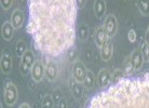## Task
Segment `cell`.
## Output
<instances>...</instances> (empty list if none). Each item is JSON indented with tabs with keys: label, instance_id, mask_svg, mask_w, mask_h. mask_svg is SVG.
<instances>
[{
	"label": "cell",
	"instance_id": "obj_1",
	"mask_svg": "<svg viewBox=\"0 0 149 108\" xmlns=\"http://www.w3.org/2000/svg\"><path fill=\"white\" fill-rule=\"evenodd\" d=\"M77 10L74 0H29L26 30L35 48L51 57H57L72 48Z\"/></svg>",
	"mask_w": 149,
	"mask_h": 108
},
{
	"label": "cell",
	"instance_id": "obj_2",
	"mask_svg": "<svg viewBox=\"0 0 149 108\" xmlns=\"http://www.w3.org/2000/svg\"><path fill=\"white\" fill-rule=\"evenodd\" d=\"M86 108H149V72L111 84L94 95Z\"/></svg>",
	"mask_w": 149,
	"mask_h": 108
},
{
	"label": "cell",
	"instance_id": "obj_3",
	"mask_svg": "<svg viewBox=\"0 0 149 108\" xmlns=\"http://www.w3.org/2000/svg\"><path fill=\"white\" fill-rule=\"evenodd\" d=\"M3 95L4 102L8 106H13L17 102L19 98V91L15 84L10 80H7L3 86Z\"/></svg>",
	"mask_w": 149,
	"mask_h": 108
},
{
	"label": "cell",
	"instance_id": "obj_4",
	"mask_svg": "<svg viewBox=\"0 0 149 108\" xmlns=\"http://www.w3.org/2000/svg\"><path fill=\"white\" fill-rule=\"evenodd\" d=\"M35 63H36V60H35L34 52L31 50H27V52L23 55V57H21L19 72L23 76H27L28 72L31 71V68H33Z\"/></svg>",
	"mask_w": 149,
	"mask_h": 108
},
{
	"label": "cell",
	"instance_id": "obj_5",
	"mask_svg": "<svg viewBox=\"0 0 149 108\" xmlns=\"http://www.w3.org/2000/svg\"><path fill=\"white\" fill-rule=\"evenodd\" d=\"M103 28H104L108 39L115 37L117 31H118V20L116 17V15H106V17L104 20V24H103Z\"/></svg>",
	"mask_w": 149,
	"mask_h": 108
},
{
	"label": "cell",
	"instance_id": "obj_6",
	"mask_svg": "<svg viewBox=\"0 0 149 108\" xmlns=\"http://www.w3.org/2000/svg\"><path fill=\"white\" fill-rule=\"evenodd\" d=\"M45 77L49 81H55L58 77V66L54 60L48 59L45 63Z\"/></svg>",
	"mask_w": 149,
	"mask_h": 108
},
{
	"label": "cell",
	"instance_id": "obj_7",
	"mask_svg": "<svg viewBox=\"0 0 149 108\" xmlns=\"http://www.w3.org/2000/svg\"><path fill=\"white\" fill-rule=\"evenodd\" d=\"M12 68V53L10 49H6L0 59V69L3 74L8 75Z\"/></svg>",
	"mask_w": 149,
	"mask_h": 108
},
{
	"label": "cell",
	"instance_id": "obj_8",
	"mask_svg": "<svg viewBox=\"0 0 149 108\" xmlns=\"http://www.w3.org/2000/svg\"><path fill=\"white\" fill-rule=\"evenodd\" d=\"M31 78L35 82H40L45 76V66L42 61H36L30 71Z\"/></svg>",
	"mask_w": 149,
	"mask_h": 108
},
{
	"label": "cell",
	"instance_id": "obj_9",
	"mask_svg": "<svg viewBox=\"0 0 149 108\" xmlns=\"http://www.w3.org/2000/svg\"><path fill=\"white\" fill-rule=\"evenodd\" d=\"M86 71L88 70L86 68V65L82 63L81 61L76 62L72 66V79L79 83H82L86 75Z\"/></svg>",
	"mask_w": 149,
	"mask_h": 108
},
{
	"label": "cell",
	"instance_id": "obj_10",
	"mask_svg": "<svg viewBox=\"0 0 149 108\" xmlns=\"http://www.w3.org/2000/svg\"><path fill=\"white\" fill-rule=\"evenodd\" d=\"M131 64H132V67L134 71H139L143 67V64H144V55L141 49H135L134 51L132 52V54L130 55Z\"/></svg>",
	"mask_w": 149,
	"mask_h": 108
},
{
	"label": "cell",
	"instance_id": "obj_11",
	"mask_svg": "<svg viewBox=\"0 0 149 108\" xmlns=\"http://www.w3.org/2000/svg\"><path fill=\"white\" fill-rule=\"evenodd\" d=\"M96 82L100 88H105L107 89L109 86H111L112 82V75L109 72V70L107 69H102L100 71V74L97 76Z\"/></svg>",
	"mask_w": 149,
	"mask_h": 108
},
{
	"label": "cell",
	"instance_id": "obj_12",
	"mask_svg": "<svg viewBox=\"0 0 149 108\" xmlns=\"http://www.w3.org/2000/svg\"><path fill=\"white\" fill-rule=\"evenodd\" d=\"M24 20H25L24 12L21 9H15L11 15V21L10 22H11V24L13 25L15 29H19L24 24Z\"/></svg>",
	"mask_w": 149,
	"mask_h": 108
},
{
	"label": "cell",
	"instance_id": "obj_13",
	"mask_svg": "<svg viewBox=\"0 0 149 108\" xmlns=\"http://www.w3.org/2000/svg\"><path fill=\"white\" fill-rule=\"evenodd\" d=\"M94 40H95V43H96V45L98 48H102L106 43V41L108 40V38L106 36V33H105L103 26L96 27L95 34H94Z\"/></svg>",
	"mask_w": 149,
	"mask_h": 108
},
{
	"label": "cell",
	"instance_id": "obj_14",
	"mask_svg": "<svg viewBox=\"0 0 149 108\" xmlns=\"http://www.w3.org/2000/svg\"><path fill=\"white\" fill-rule=\"evenodd\" d=\"M15 28L11 24V22H4L1 27V35L6 41H10L14 36Z\"/></svg>",
	"mask_w": 149,
	"mask_h": 108
},
{
	"label": "cell",
	"instance_id": "obj_15",
	"mask_svg": "<svg viewBox=\"0 0 149 108\" xmlns=\"http://www.w3.org/2000/svg\"><path fill=\"white\" fill-rule=\"evenodd\" d=\"M112 54H113V45L110 39L106 41L103 47L101 48V56L104 61H109L111 59Z\"/></svg>",
	"mask_w": 149,
	"mask_h": 108
},
{
	"label": "cell",
	"instance_id": "obj_16",
	"mask_svg": "<svg viewBox=\"0 0 149 108\" xmlns=\"http://www.w3.org/2000/svg\"><path fill=\"white\" fill-rule=\"evenodd\" d=\"M106 9H107V3L104 0H95L94 1V14L97 19L104 17L106 14Z\"/></svg>",
	"mask_w": 149,
	"mask_h": 108
},
{
	"label": "cell",
	"instance_id": "obj_17",
	"mask_svg": "<svg viewBox=\"0 0 149 108\" xmlns=\"http://www.w3.org/2000/svg\"><path fill=\"white\" fill-rule=\"evenodd\" d=\"M70 90H71V94L72 96L76 98V100H80L82 97V94H83V89L81 86V83L77 82L76 80H70Z\"/></svg>",
	"mask_w": 149,
	"mask_h": 108
},
{
	"label": "cell",
	"instance_id": "obj_18",
	"mask_svg": "<svg viewBox=\"0 0 149 108\" xmlns=\"http://www.w3.org/2000/svg\"><path fill=\"white\" fill-rule=\"evenodd\" d=\"M95 82H96V78H95L94 74L91 70H88L86 71V77H84V80L82 82L83 86L86 89H92L95 86Z\"/></svg>",
	"mask_w": 149,
	"mask_h": 108
},
{
	"label": "cell",
	"instance_id": "obj_19",
	"mask_svg": "<svg viewBox=\"0 0 149 108\" xmlns=\"http://www.w3.org/2000/svg\"><path fill=\"white\" fill-rule=\"evenodd\" d=\"M15 52L19 57H23V55L27 52V45L26 42L23 39H19L16 45H15Z\"/></svg>",
	"mask_w": 149,
	"mask_h": 108
},
{
	"label": "cell",
	"instance_id": "obj_20",
	"mask_svg": "<svg viewBox=\"0 0 149 108\" xmlns=\"http://www.w3.org/2000/svg\"><path fill=\"white\" fill-rule=\"evenodd\" d=\"M138 11L144 16L149 15V1H136Z\"/></svg>",
	"mask_w": 149,
	"mask_h": 108
},
{
	"label": "cell",
	"instance_id": "obj_21",
	"mask_svg": "<svg viewBox=\"0 0 149 108\" xmlns=\"http://www.w3.org/2000/svg\"><path fill=\"white\" fill-rule=\"evenodd\" d=\"M89 26L86 24H81L80 25V28H79V37H80V40L86 41L88 40L89 38Z\"/></svg>",
	"mask_w": 149,
	"mask_h": 108
},
{
	"label": "cell",
	"instance_id": "obj_22",
	"mask_svg": "<svg viewBox=\"0 0 149 108\" xmlns=\"http://www.w3.org/2000/svg\"><path fill=\"white\" fill-rule=\"evenodd\" d=\"M111 75H112L111 84H116V83L122 81L123 79L125 78V74H124V71L121 70V69H117V70H115V72Z\"/></svg>",
	"mask_w": 149,
	"mask_h": 108
},
{
	"label": "cell",
	"instance_id": "obj_23",
	"mask_svg": "<svg viewBox=\"0 0 149 108\" xmlns=\"http://www.w3.org/2000/svg\"><path fill=\"white\" fill-rule=\"evenodd\" d=\"M54 107V100L50 94H47L41 102V108H53Z\"/></svg>",
	"mask_w": 149,
	"mask_h": 108
},
{
	"label": "cell",
	"instance_id": "obj_24",
	"mask_svg": "<svg viewBox=\"0 0 149 108\" xmlns=\"http://www.w3.org/2000/svg\"><path fill=\"white\" fill-rule=\"evenodd\" d=\"M66 57H67V60L70 62V63H76V62H78V53H77V50L72 47L68 50L67 52H66Z\"/></svg>",
	"mask_w": 149,
	"mask_h": 108
},
{
	"label": "cell",
	"instance_id": "obj_25",
	"mask_svg": "<svg viewBox=\"0 0 149 108\" xmlns=\"http://www.w3.org/2000/svg\"><path fill=\"white\" fill-rule=\"evenodd\" d=\"M124 74L127 75V77H132L131 75L133 74V67H132V64H131V60L130 57H127V61H125V63H124Z\"/></svg>",
	"mask_w": 149,
	"mask_h": 108
},
{
	"label": "cell",
	"instance_id": "obj_26",
	"mask_svg": "<svg viewBox=\"0 0 149 108\" xmlns=\"http://www.w3.org/2000/svg\"><path fill=\"white\" fill-rule=\"evenodd\" d=\"M141 50H142L143 55H144V60L149 63V45H147L146 42H144V45L141 47Z\"/></svg>",
	"mask_w": 149,
	"mask_h": 108
},
{
	"label": "cell",
	"instance_id": "obj_27",
	"mask_svg": "<svg viewBox=\"0 0 149 108\" xmlns=\"http://www.w3.org/2000/svg\"><path fill=\"white\" fill-rule=\"evenodd\" d=\"M12 3H13L12 0H1V1H0V6H1V8H2L3 10H9V9L11 8Z\"/></svg>",
	"mask_w": 149,
	"mask_h": 108
},
{
	"label": "cell",
	"instance_id": "obj_28",
	"mask_svg": "<svg viewBox=\"0 0 149 108\" xmlns=\"http://www.w3.org/2000/svg\"><path fill=\"white\" fill-rule=\"evenodd\" d=\"M136 38H137L136 31H135L133 28L129 30V33H127V39H129V41H130V42H135V41H136Z\"/></svg>",
	"mask_w": 149,
	"mask_h": 108
},
{
	"label": "cell",
	"instance_id": "obj_29",
	"mask_svg": "<svg viewBox=\"0 0 149 108\" xmlns=\"http://www.w3.org/2000/svg\"><path fill=\"white\" fill-rule=\"evenodd\" d=\"M58 108H68V103L64 97L58 102Z\"/></svg>",
	"mask_w": 149,
	"mask_h": 108
},
{
	"label": "cell",
	"instance_id": "obj_30",
	"mask_svg": "<svg viewBox=\"0 0 149 108\" xmlns=\"http://www.w3.org/2000/svg\"><path fill=\"white\" fill-rule=\"evenodd\" d=\"M145 42H146V45H149V25H148V28H147V30H146Z\"/></svg>",
	"mask_w": 149,
	"mask_h": 108
},
{
	"label": "cell",
	"instance_id": "obj_31",
	"mask_svg": "<svg viewBox=\"0 0 149 108\" xmlns=\"http://www.w3.org/2000/svg\"><path fill=\"white\" fill-rule=\"evenodd\" d=\"M77 2V7H80V8H83V6L86 3V1H84V0H81V1H76Z\"/></svg>",
	"mask_w": 149,
	"mask_h": 108
},
{
	"label": "cell",
	"instance_id": "obj_32",
	"mask_svg": "<svg viewBox=\"0 0 149 108\" xmlns=\"http://www.w3.org/2000/svg\"><path fill=\"white\" fill-rule=\"evenodd\" d=\"M19 108H31V107H30V106L28 104H27V103H23V104L21 105V106H19Z\"/></svg>",
	"mask_w": 149,
	"mask_h": 108
}]
</instances>
